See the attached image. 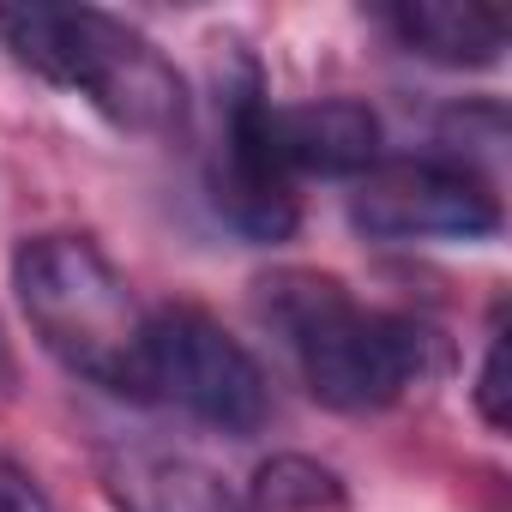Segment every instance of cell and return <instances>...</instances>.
I'll use <instances>...</instances> for the list:
<instances>
[{
	"instance_id": "ba28073f",
	"label": "cell",
	"mask_w": 512,
	"mask_h": 512,
	"mask_svg": "<svg viewBox=\"0 0 512 512\" xmlns=\"http://www.w3.org/2000/svg\"><path fill=\"white\" fill-rule=\"evenodd\" d=\"M374 25H386L404 55H422L452 73H482L506 55V19L476 0H398L374 13Z\"/></svg>"
},
{
	"instance_id": "4fadbf2b",
	"label": "cell",
	"mask_w": 512,
	"mask_h": 512,
	"mask_svg": "<svg viewBox=\"0 0 512 512\" xmlns=\"http://www.w3.org/2000/svg\"><path fill=\"white\" fill-rule=\"evenodd\" d=\"M0 386H13V350H7V332H0Z\"/></svg>"
},
{
	"instance_id": "7a4b0ae2",
	"label": "cell",
	"mask_w": 512,
	"mask_h": 512,
	"mask_svg": "<svg viewBox=\"0 0 512 512\" xmlns=\"http://www.w3.org/2000/svg\"><path fill=\"white\" fill-rule=\"evenodd\" d=\"M13 290H19L31 332L67 374H79L115 398H151V386H145L151 314L139 308L133 284L115 272V260L91 235L49 229V235L19 241Z\"/></svg>"
},
{
	"instance_id": "52a82bcc",
	"label": "cell",
	"mask_w": 512,
	"mask_h": 512,
	"mask_svg": "<svg viewBox=\"0 0 512 512\" xmlns=\"http://www.w3.org/2000/svg\"><path fill=\"white\" fill-rule=\"evenodd\" d=\"M278 157L290 175H344L362 181L380 163V115L362 97H320V103H290L272 115Z\"/></svg>"
},
{
	"instance_id": "7c38bea8",
	"label": "cell",
	"mask_w": 512,
	"mask_h": 512,
	"mask_svg": "<svg viewBox=\"0 0 512 512\" xmlns=\"http://www.w3.org/2000/svg\"><path fill=\"white\" fill-rule=\"evenodd\" d=\"M0 512H55L49 488L31 476V464H19L7 446H0Z\"/></svg>"
},
{
	"instance_id": "277c9868",
	"label": "cell",
	"mask_w": 512,
	"mask_h": 512,
	"mask_svg": "<svg viewBox=\"0 0 512 512\" xmlns=\"http://www.w3.org/2000/svg\"><path fill=\"white\" fill-rule=\"evenodd\" d=\"M278 103L266 97L260 61L241 43H223L217 61V151H211V205L217 217L247 235V241H290L296 235V175L278 157V133H272Z\"/></svg>"
},
{
	"instance_id": "8fae6325",
	"label": "cell",
	"mask_w": 512,
	"mask_h": 512,
	"mask_svg": "<svg viewBox=\"0 0 512 512\" xmlns=\"http://www.w3.org/2000/svg\"><path fill=\"white\" fill-rule=\"evenodd\" d=\"M506 308H494V320H488V344H482V368H476V386H470V398H476V416L494 428V434H506V422H512V410H506Z\"/></svg>"
},
{
	"instance_id": "30bf717a",
	"label": "cell",
	"mask_w": 512,
	"mask_h": 512,
	"mask_svg": "<svg viewBox=\"0 0 512 512\" xmlns=\"http://www.w3.org/2000/svg\"><path fill=\"white\" fill-rule=\"evenodd\" d=\"M247 512H350V488L332 464L302 458V452H278L253 470Z\"/></svg>"
},
{
	"instance_id": "8992f818",
	"label": "cell",
	"mask_w": 512,
	"mask_h": 512,
	"mask_svg": "<svg viewBox=\"0 0 512 512\" xmlns=\"http://www.w3.org/2000/svg\"><path fill=\"white\" fill-rule=\"evenodd\" d=\"M350 217L374 241H482L500 229V193L458 157H380L356 181Z\"/></svg>"
},
{
	"instance_id": "3957f363",
	"label": "cell",
	"mask_w": 512,
	"mask_h": 512,
	"mask_svg": "<svg viewBox=\"0 0 512 512\" xmlns=\"http://www.w3.org/2000/svg\"><path fill=\"white\" fill-rule=\"evenodd\" d=\"M0 43L37 79L79 91L97 115L127 133H181L187 85L175 61L127 19L97 7H13L0 13Z\"/></svg>"
},
{
	"instance_id": "6da1fadb",
	"label": "cell",
	"mask_w": 512,
	"mask_h": 512,
	"mask_svg": "<svg viewBox=\"0 0 512 512\" xmlns=\"http://www.w3.org/2000/svg\"><path fill=\"white\" fill-rule=\"evenodd\" d=\"M253 290H260L253 296L260 302V320L296 356L302 386L338 416L392 410L422 380H434L446 362L434 326H422L410 314L362 308L332 272L284 266V272L260 278Z\"/></svg>"
},
{
	"instance_id": "5b68a950",
	"label": "cell",
	"mask_w": 512,
	"mask_h": 512,
	"mask_svg": "<svg viewBox=\"0 0 512 512\" xmlns=\"http://www.w3.org/2000/svg\"><path fill=\"white\" fill-rule=\"evenodd\" d=\"M145 386L151 398L187 410L193 422L217 434H260L272 422V380L223 320H211L193 302L151 308L145 332Z\"/></svg>"
},
{
	"instance_id": "9c48e42d",
	"label": "cell",
	"mask_w": 512,
	"mask_h": 512,
	"mask_svg": "<svg viewBox=\"0 0 512 512\" xmlns=\"http://www.w3.org/2000/svg\"><path fill=\"white\" fill-rule=\"evenodd\" d=\"M109 494L121 512H247L241 494L175 452H121L109 464Z\"/></svg>"
}]
</instances>
